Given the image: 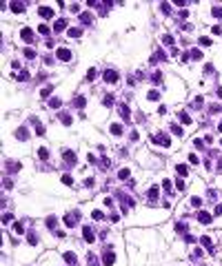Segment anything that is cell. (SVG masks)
I'll list each match as a JSON object with an SVG mask.
<instances>
[{
  "mask_svg": "<svg viewBox=\"0 0 222 266\" xmlns=\"http://www.w3.org/2000/svg\"><path fill=\"white\" fill-rule=\"evenodd\" d=\"M58 55H60V60H69L71 58V51H69V49H60Z\"/></svg>",
  "mask_w": 222,
  "mask_h": 266,
  "instance_id": "6da1fadb",
  "label": "cell"
}]
</instances>
